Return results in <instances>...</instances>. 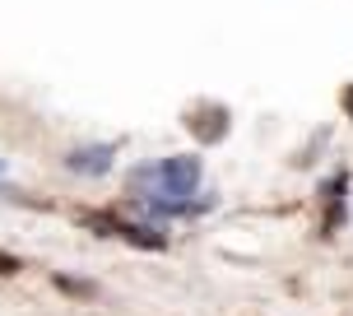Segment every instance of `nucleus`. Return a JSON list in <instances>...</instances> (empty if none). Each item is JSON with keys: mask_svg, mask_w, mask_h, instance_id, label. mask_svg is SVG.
I'll return each mask as SVG.
<instances>
[{"mask_svg": "<svg viewBox=\"0 0 353 316\" xmlns=\"http://www.w3.org/2000/svg\"><path fill=\"white\" fill-rule=\"evenodd\" d=\"M0 172H5V158H0Z\"/></svg>", "mask_w": 353, "mask_h": 316, "instance_id": "nucleus-7", "label": "nucleus"}, {"mask_svg": "<svg viewBox=\"0 0 353 316\" xmlns=\"http://www.w3.org/2000/svg\"><path fill=\"white\" fill-rule=\"evenodd\" d=\"M186 126H191V135H195V140H205V144H219L223 135H228V107H219V103H205V107H195L191 117H186Z\"/></svg>", "mask_w": 353, "mask_h": 316, "instance_id": "nucleus-1", "label": "nucleus"}, {"mask_svg": "<svg viewBox=\"0 0 353 316\" xmlns=\"http://www.w3.org/2000/svg\"><path fill=\"white\" fill-rule=\"evenodd\" d=\"M321 195H325V224H321V228L335 233V228H339V219H344V172L330 177V186H325Z\"/></svg>", "mask_w": 353, "mask_h": 316, "instance_id": "nucleus-3", "label": "nucleus"}, {"mask_svg": "<svg viewBox=\"0 0 353 316\" xmlns=\"http://www.w3.org/2000/svg\"><path fill=\"white\" fill-rule=\"evenodd\" d=\"M0 275H19V261L10 256V251H0Z\"/></svg>", "mask_w": 353, "mask_h": 316, "instance_id": "nucleus-5", "label": "nucleus"}, {"mask_svg": "<svg viewBox=\"0 0 353 316\" xmlns=\"http://www.w3.org/2000/svg\"><path fill=\"white\" fill-rule=\"evenodd\" d=\"M112 158H117L112 144H84V149H70V154H65V168L79 172V177H103L107 168H112Z\"/></svg>", "mask_w": 353, "mask_h": 316, "instance_id": "nucleus-2", "label": "nucleus"}, {"mask_svg": "<svg viewBox=\"0 0 353 316\" xmlns=\"http://www.w3.org/2000/svg\"><path fill=\"white\" fill-rule=\"evenodd\" d=\"M339 103H344V112H349V121H353V84L344 88V93H339Z\"/></svg>", "mask_w": 353, "mask_h": 316, "instance_id": "nucleus-6", "label": "nucleus"}, {"mask_svg": "<svg viewBox=\"0 0 353 316\" xmlns=\"http://www.w3.org/2000/svg\"><path fill=\"white\" fill-rule=\"evenodd\" d=\"M56 288H65V293H79V298H88V293H93V284H84V279H65V275L56 279Z\"/></svg>", "mask_w": 353, "mask_h": 316, "instance_id": "nucleus-4", "label": "nucleus"}]
</instances>
